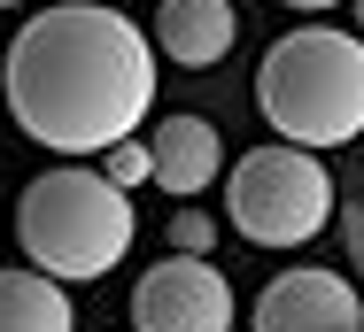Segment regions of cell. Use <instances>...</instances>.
<instances>
[{"label": "cell", "mask_w": 364, "mask_h": 332, "mask_svg": "<svg viewBox=\"0 0 364 332\" xmlns=\"http://www.w3.org/2000/svg\"><path fill=\"white\" fill-rule=\"evenodd\" d=\"M132 325L140 332H232V286L202 255L147 263L132 286Z\"/></svg>", "instance_id": "obj_5"}, {"label": "cell", "mask_w": 364, "mask_h": 332, "mask_svg": "<svg viewBox=\"0 0 364 332\" xmlns=\"http://www.w3.org/2000/svg\"><path fill=\"white\" fill-rule=\"evenodd\" d=\"M210 248H218V216L194 209V201L171 209V255H202V263H210Z\"/></svg>", "instance_id": "obj_10"}, {"label": "cell", "mask_w": 364, "mask_h": 332, "mask_svg": "<svg viewBox=\"0 0 364 332\" xmlns=\"http://www.w3.org/2000/svg\"><path fill=\"white\" fill-rule=\"evenodd\" d=\"M341 232H349V263L364 270V201H349V209H341Z\"/></svg>", "instance_id": "obj_12"}, {"label": "cell", "mask_w": 364, "mask_h": 332, "mask_svg": "<svg viewBox=\"0 0 364 332\" xmlns=\"http://www.w3.org/2000/svg\"><path fill=\"white\" fill-rule=\"evenodd\" d=\"M147 155H155V186L178 194V201H194L225 170V139H218L210 116H163V124L147 132Z\"/></svg>", "instance_id": "obj_7"}, {"label": "cell", "mask_w": 364, "mask_h": 332, "mask_svg": "<svg viewBox=\"0 0 364 332\" xmlns=\"http://www.w3.org/2000/svg\"><path fill=\"white\" fill-rule=\"evenodd\" d=\"M0 70H8V47H0Z\"/></svg>", "instance_id": "obj_14"}, {"label": "cell", "mask_w": 364, "mask_h": 332, "mask_svg": "<svg viewBox=\"0 0 364 332\" xmlns=\"http://www.w3.org/2000/svg\"><path fill=\"white\" fill-rule=\"evenodd\" d=\"M0 93H8L23 139L85 162V155L140 139V116L155 109V47L117 8L55 0L8 39Z\"/></svg>", "instance_id": "obj_1"}, {"label": "cell", "mask_w": 364, "mask_h": 332, "mask_svg": "<svg viewBox=\"0 0 364 332\" xmlns=\"http://www.w3.org/2000/svg\"><path fill=\"white\" fill-rule=\"evenodd\" d=\"M0 332H70V294L39 270H0Z\"/></svg>", "instance_id": "obj_9"}, {"label": "cell", "mask_w": 364, "mask_h": 332, "mask_svg": "<svg viewBox=\"0 0 364 332\" xmlns=\"http://www.w3.org/2000/svg\"><path fill=\"white\" fill-rule=\"evenodd\" d=\"M256 109L279 147L333 155L364 132V39L333 23H302L264 47L256 62Z\"/></svg>", "instance_id": "obj_2"}, {"label": "cell", "mask_w": 364, "mask_h": 332, "mask_svg": "<svg viewBox=\"0 0 364 332\" xmlns=\"http://www.w3.org/2000/svg\"><path fill=\"white\" fill-rule=\"evenodd\" d=\"M225 216H232V232L240 240H256V248H302V240H318L326 232V216H333V178H326V162L318 155H302V147H248L232 170H225Z\"/></svg>", "instance_id": "obj_4"}, {"label": "cell", "mask_w": 364, "mask_h": 332, "mask_svg": "<svg viewBox=\"0 0 364 332\" xmlns=\"http://www.w3.org/2000/svg\"><path fill=\"white\" fill-rule=\"evenodd\" d=\"M101 178H109L117 194L147 186V178H155V155H147V139H124V147H109V155H101Z\"/></svg>", "instance_id": "obj_11"}, {"label": "cell", "mask_w": 364, "mask_h": 332, "mask_svg": "<svg viewBox=\"0 0 364 332\" xmlns=\"http://www.w3.org/2000/svg\"><path fill=\"white\" fill-rule=\"evenodd\" d=\"M357 39H364V8H357Z\"/></svg>", "instance_id": "obj_13"}, {"label": "cell", "mask_w": 364, "mask_h": 332, "mask_svg": "<svg viewBox=\"0 0 364 332\" xmlns=\"http://www.w3.org/2000/svg\"><path fill=\"white\" fill-rule=\"evenodd\" d=\"M140 216L132 201L117 194L101 170L63 162V170H39L23 201H16V240H23V263L55 286H93L124 263Z\"/></svg>", "instance_id": "obj_3"}, {"label": "cell", "mask_w": 364, "mask_h": 332, "mask_svg": "<svg viewBox=\"0 0 364 332\" xmlns=\"http://www.w3.org/2000/svg\"><path fill=\"white\" fill-rule=\"evenodd\" d=\"M256 332H364V301L341 270L294 263L256 294Z\"/></svg>", "instance_id": "obj_6"}, {"label": "cell", "mask_w": 364, "mask_h": 332, "mask_svg": "<svg viewBox=\"0 0 364 332\" xmlns=\"http://www.w3.org/2000/svg\"><path fill=\"white\" fill-rule=\"evenodd\" d=\"M232 39H240V16H232L225 0H163V8H155V47H163L171 62H186V70L225 62Z\"/></svg>", "instance_id": "obj_8"}]
</instances>
